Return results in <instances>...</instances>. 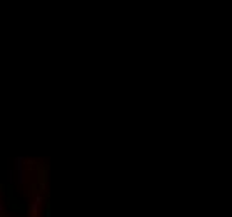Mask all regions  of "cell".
I'll return each mask as SVG.
<instances>
[{
	"label": "cell",
	"mask_w": 232,
	"mask_h": 217,
	"mask_svg": "<svg viewBox=\"0 0 232 217\" xmlns=\"http://www.w3.org/2000/svg\"><path fill=\"white\" fill-rule=\"evenodd\" d=\"M42 202H44V197L42 195H35V199H34V202L28 205V209H27V212H28V216L30 217H35L37 214H39V209L40 205H42Z\"/></svg>",
	"instance_id": "cell-1"
},
{
	"label": "cell",
	"mask_w": 232,
	"mask_h": 217,
	"mask_svg": "<svg viewBox=\"0 0 232 217\" xmlns=\"http://www.w3.org/2000/svg\"><path fill=\"white\" fill-rule=\"evenodd\" d=\"M27 180V172L25 169H20V170H17V182L20 184V185H24Z\"/></svg>",
	"instance_id": "cell-2"
},
{
	"label": "cell",
	"mask_w": 232,
	"mask_h": 217,
	"mask_svg": "<svg viewBox=\"0 0 232 217\" xmlns=\"http://www.w3.org/2000/svg\"><path fill=\"white\" fill-rule=\"evenodd\" d=\"M44 217H52V210H50V205H47L45 212H44Z\"/></svg>",
	"instance_id": "cell-3"
},
{
	"label": "cell",
	"mask_w": 232,
	"mask_h": 217,
	"mask_svg": "<svg viewBox=\"0 0 232 217\" xmlns=\"http://www.w3.org/2000/svg\"><path fill=\"white\" fill-rule=\"evenodd\" d=\"M2 210H3V204H2V201H0V214H2Z\"/></svg>",
	"instance_id": "cell-4"
}]
</instances>
